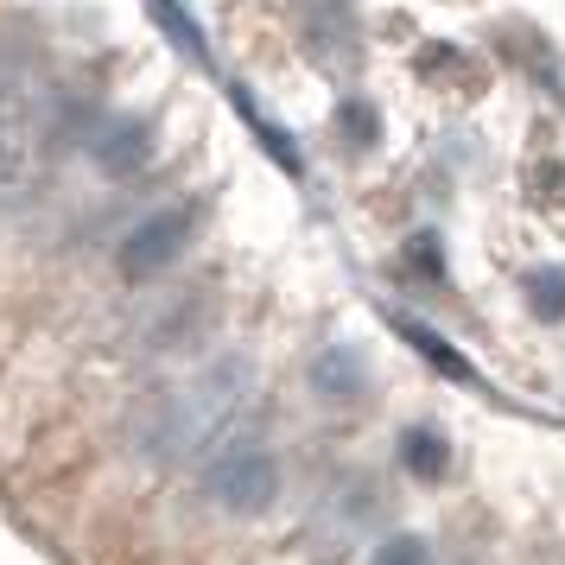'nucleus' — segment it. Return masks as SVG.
Returning a JSON list of instances; mask_svg holds the SVG:
<instances>
[{
    "instance_id": "nucleus-1",
    "label": "nucleus",
    "mask_w": 565,
    "mask_h": 565,
    "mask_svg": "<svg viewBox=\"0 0 565 565\" xmlns=\"http://www.w3.org/2000/svg\"><path fill=\"white\" fill-rule=\"evenodd\" d=\"M242 394H248V369H242L235 356L210 362L191 387H179V394H159L153 407L134 419V445H140L153 463L191 458V451H198V445H204V438L235 413V401H242Z\"/></svg>"
},
{
    "instance_id": "nucleus-2",
    "label": "nucleus",
    "mask_w": 565,
    "mask_h": 565,
    "mask_svg": "<svg viewBox=\"0 0 565 565\" xmlns=\"http://www.w3.org/2000/svg\"><path fill=\"white\" fill-rule=\"evenodd\" d=\"M204 495L230 514L274 509V495H280V463L267 458V451H255V445H235V451L204 463Z\"/></svg>"
},
{
    "instance_id": "nucleus-3",
    "label": "nucleus",
    "mask_w": 565,
    "mask_h": 565,
    "mask_svg": "<svg viewBox=\"0 0 565 565\" xmlns=\"http://www.w3.org/2000/svg\"><path fill=\"white\" fill-rule=\"evenodd\" d=\"M299 45L324 71H350L362 57V13L356 0H299Z\"/></svg>"
},
{
    "instance_id": "nucleus-4",
    "label": "nucleus",
    "mask_w": 565,
    "mask_h": 565,
    "mask_svg": "<svg viewBox=\"0 0 565 565\" xmlns=\"http://www.w3.org/2000/svg\"><path fill=\"white\" fill-rule=\"evenodd\" d=\"M191 210L184 204H172V210H153L147 223H134L128 230V242H121V274L128 280H153V274H166L172 260L191 248Z\"/></svg>"
},
{
    "instance_id": "nucleus-5",
    "label": "nucleus",
    "mask_w": 565,
    "mask_h": 565,
    "mask_svg": "<svg viewBox=\"0 0 565 565\" xmlns=\"http://www.w3.org/2000/svg\"><path fill=\"white\" fill-rule=\"evenodd\" d=\"M89 159H96L103 179H134V172H147V159H153V121H147V115H108V121H96Z\"/></svg>"
},
{
    "instance_id": "nucleus-6",
    "label": "nucleus",
    "mask_w": 565,
    "mask_h": 565,
    "mask_svg": "<svg viewBox=\"0 0 565 565\" xmlns=\"http://www.w3.org/2000/svg\"><path fill=\"white\" fill-rule=\"evenodd\" d=\"M32 166H39V153H32V121H26V103L0 108V204L26 198Z\"/></svg>"
},
{
    "instance_id": "nucleus-7",
    "label": "nucleus",
    "mask_w": 565,
    "mask_h": 565,
    "mask_svg": "<svg viewBox=\"0 0 565 565\" xmlns=\"http://www.w3.org/2000/svg\"><path fill=\"white\" fill-rule=\"evenodd\" d=\"M311 387L324 401H337V407H350V401L369 394V356L350 350V343H331L324 356H311Z\"/></svg>"
},
{
    "instance_id": "nucleus-8",
    "label": "nucleus",
    "mask_w": 565,
    "mask_h": 565,
    "mask_svg": "<svg viewBox=\"0 0 565 565\" xmlns=\"http://www.w3.org/2000/svg\"><path fill=\"white\" fill-rule=\"evenodd\" d=\"M204 324H210L204 299H191V292H184V299H166L159 318L147 324V350H166V356H172V350H191V343L204 337Z\"/></svg>"
},
{
    "instance_id": "nucleus-9",
    "label": "nucleus",
    "mask_w": 565,
    "mask_h": 565,
    "mask_svg": "<svg viewBox=\"0 0 565 565\" xmlns=\"http://www.w3.org/2000/svg\"><path fill=\"white\" fill-rule=\"evenodd\" d=\"M401 463H407L419 483H438V477L451 470V445H445L433 426H407V433H401Z\"/></svg>"
},
{
    "instance_id": "nucleus-10",
    "label": "nucleus",
    "mask_w": 565,
    "mask_h": 565,
    "mask_svg": "<svg viewBox=\"0 0 565 565\" xmlns=\"http://www.w3.org/2000/svg\"><path fill=\"white\" fill-rule=\"evenodd\" d=\"M337 140L350 147V153H375V140H382V115H375V103L369 96H343L331 115Z\"/></svg>"
},
{
    "instance_id": "nucleus-11",
    "label": "nucleus",
    "mask_w": 565,
    "mask_h": 565,
    "mask_svg": "<svg viewBox=\"0 0 565 565\" xmlns=\"http://www.w3.org/2000/svg\"><path fill=\"white\" fill-rule=\"evenodd\" d=\"M521 299H527L534 318L559 324V318H565V260H559V267H534V274L521 280Z\"/></svg>"
},
{
    "instance_id": "nucleus-12",
    "label": "nucleus",
    "mask_w": 565,
    "mask_h": 565,
    "mask_svg": "<svg viewBox=\"0 0 565 565\" xmlns=\"http://www.w3.org/2000/svg\"><path fill=\"white\" fill-rule=\"evenodd\" d=\"M419 77H426V83L458 77V83H463V96H470V89L483 83V64H477L470 52H458V45H426V52H419Z\"/></svg>"
},
{
    "instance_id": "nucleus-13",
    "label": "nucleus",
    "mask_w": 565,
    "mask_h": 565,
    "mask_svg": "<svg viewBox=\"0 0 565 565\" xmlns=\"http://www.w3.org/2000/svg\"><path fill=\"white\" fill-rule=\"evenodd\" d=\"M401 337H407L413 350H419V356L433 362L438 375H451V382H477V375H470V362H463L458 350H451V343H438V337L426 331V324H401Z\"/></svg>"
},
{
    "instance_id": "nucleus-14",
    "label": "nucleus",
    "mask_w": 565,
    "mask_h": 565,
    "mask_svg": "<svg viewBox=\"0 0 565 565\" xmlns=\"http://www.w3.org/2000/svg\"><path fill=\"white\" fill-rule=\"evenodd\" d=\"M147 7H153V20H159V26H166V39H172V45H179V52L184 57H198V64H204V32H198V26H191V20H184V7H179V0H147Z\"/></svg>"
},
{
    "instance_id": "nucleus-15",
    "label": "nucleus",
    "mask_w": 565,
    "mask_h": 565,
    "mask_svg": "<svg viewBox=\"0 0 565 565\" xmlns=\"http://www.w3.org/2000/svg\"><path fill=\"white\" fill-rule=\"evenodd\" d=\"M527 198H534V204H559L565 198V166L559 159H534V166H527Z\"/></svg>"
},
{
    "instance_id": "nucleus-16",
    "label": "nucleus",
    "mask_w": 565,
    "mask_h": 565,
    "mask_svg": "<svg viewBox=\"0 0 565 565\" xmlns=\"http://www.w3.org/2000/svg\"><path fill=\"white\" fill-rule=\"evenodd\" d=\"M369 565H433V553H426V540L401 534V540H382V553H375Z\"/></svg>"
},
{
    "instance_id": "nucleus-17",
    "label": "nucleus",
    "mask_w": 565,
    "mask_h": 565,
    "mask_svg": "<svg viewBox=\"0 0 565 565\" xmlns=\"http://www.w3.org/2000/svg\"><path fill=\"white\" fill-rule=\"evenodd\" d=\"M413 267H419V274H438V242H433V235H419V242H413Z\"/></svg>"
}]
</instances>
